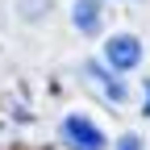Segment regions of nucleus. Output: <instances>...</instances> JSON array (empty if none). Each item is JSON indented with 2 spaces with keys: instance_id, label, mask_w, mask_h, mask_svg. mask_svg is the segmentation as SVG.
<instances>
[{
  "instance_id": "nucleus-1",
  "label": "nucleus",
  "mask_w": 150,
  "mask_h": 150,
  "mask_svg": "<svg viewBox=\"0 0 150 150\" xmlns=\"http://www.w3.org/2000/svg\"><path fill=\"white\" fill-rule=\"evenodd\" d=\"M79 79H83L88 92H96L104 104H112V108H125V104H129V83H125V75L108 71L104 63H96V59L79 63Z\"/></svg>"
},
{
  "instance_id": "nucleus-2",
  "label": "nucleus",
  "mask_w": 150,
  "mask_h": 150,
  "mask_svg": "<svg viewBox=\"0 0 150 150\" xmlns=\"http://www.w3.org/2000/svg\"><path fill=\"white\" fill-rule=\"evenodd\" d=\"M59 138L67 142V150H108L104 129L88 117V112H67L59 121Z\"/></svg>"
},
{
  "instance_id": "nucleus-3",
  "label": "nucleus",
  "mask_w": 150,
  "mask_h": 150,
  "mask_svg": "<svg viewBox=\"0 0 150 150\" xmlns=\"http://www.w3.org/2000/svg\"><path fill=\"white\" fill-rule=\"evenodd\" d=\"M142 59H146V50H142V42L134 33H108L104 38V67L108 71H117V75H129V71H138L142 67Z\"/></svg>"
},
{
  "instance_id": "nucleus-4",
  "label": "nucleus",
  "mask_w": 150,
  "mask_h": 150,
  "mask_svg": "<svg viewBox=\"0 0 150 150\" xmlns=\"http://www.w3.org/2000/svg\"><path fill=\"white\" fill-rule=\"evenodd\" d=\"M71 25H75V33L96 38L104 29V0H75L71 4Z\"/></svg>"
},
{
  "instance_id": "nucleus-5",
  "label": "nucleus",
  "mask_w": 150,
  "mask_h": 150,
  "mask_svg": "<svg viewBox=\"0 0 150 150\" xmlns=\"http://www.w3.org/2000/svg\"><path fill=\"white\" fill-rule=\"evenodd\" d=\"M13 17L25 25H42L54 17V0H13Z\"/></svg>"
},
{
  "instance_id": "nucleus-6",
  "label": "nucleus",
  "mask_w": 150,
  "mask_h": 150,
  "mask_svg": "<svg viewBox=\"0 0 150 150\" xmlns=\"http://www.w3.org/2000/svg\"><path fill=\"white\" fill-rule=\"evenodd\" d=\"M112 150H146V142L134 134V129H125V134H121L117 142H112Z\"/></svg>"
},
{
  "instance_id": "nucleus-7",
  "label": "nucleus",
  "mask_w": 150,
  "mask_h": 150,
  "mask_svg": "<svg viewBox=\"0 0 150 150\" xmlns=\"http://www.w3.org/2000/svg\"><path fill=\"white\" fill-rule=\"evenodd\" d=\"M142 117H150V79L142 83Z\"/></svg>"
}]
</instances>
